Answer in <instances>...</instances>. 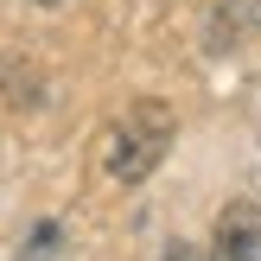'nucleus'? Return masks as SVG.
Segmentation results:
<instances>
[{
	"label": "nucleus",
	"instance_id": "1",
	"mask_svg": "<svg viewBox=\"0 0 261 261\" xmlns=\"http://www.w3.org/2000/svg\"><path fill=\"white\" fill-rule=\"evenodd\" d=\"M166 140H172V115H166L160 102H140V109H127L121 121L109 127V140H102V166H109V178L140 185V178H147L153 166L166 160Z\"/></svg>",
	"mask_w": 261,
	"mask_h": 261
},
{
	"label": "nucleus",
	"instance_id": "2",
	"mask_svg": "<svg viewBox=\"0 0 261 261\" xmlns=\"http://www.w3.org/2000/svg\"><path fill=\"white\" fill-rule=\"evenodd\" d=\"M211 261H261V204L236 198V204H223V211H217Z\"/></svg>",
	"mask_w": 261,
	"mask_h": 261
},
{
	"label": "nucleus",
	"instance_id": "3",
	"mask_svg": "<svg viewBox=\"0 0 261 261\" xmlns=\"http://www.w3.org/2000/svg\"><path fill=\"white\" fill-rule=\"evenodd\" d=\"M261 32V0H217L211 7V51H236Z\"/></svg>",
	"mask_w": 261,
	"mask_h": 261
},
{
	"label": "nucleus",
	"instance_id": "4",
	"mask_svg": "<svg viewBox=\"0 0 261 261\" xmlns=\"http://www.w3.org/2000/svg\"><path fill=\"white\" fill-rule=\"evenodd\" d=\"M51 249H58V223H45V229H38V236H32V249H25L19 261H51Z\"/></svg>",
	"mask_w": 261,
	"mask_h": 261
},
{
	"label": "nucleus",
	"instance_id": "5",
	"mask_svg": "<svg viewBox=\"0 0 261 261\" xmlns=\"http://www.w3.org/2000/svg\"><path fill=\"white\" fill-rule=\"evenodd\" d=\"M160 261H204V255H198V249H166Z\"/></svg>",
	"mask_w": 261,
	"mask_h": 261
}]
</instances>
